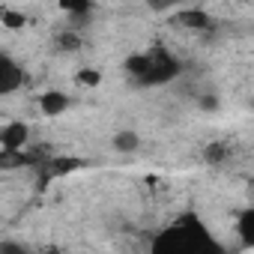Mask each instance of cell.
Returning <instances> with one entry per match:
<instances>
[{"label":"cell","instance_id":"obj_1","mask_svg":"<svg viewBox=\"0 0 254 254\" xmlns=\"http://www.w3.org/2000/svg\"><path fill=\"white\" fill-rule=\"evenodd\" d=\"M209 230L194 218V215H186L183 221L171 224L168 230H162L150 248V254H200L209 242Z\"/></svg>","mask_w":254,"mask_h":254},{"label":"cell","instance_id":"obj_2","mask_svg":"<svg viewBox=\"0 0 254 254\" xmlns=\"http://www.w3.org/2000/svg\"><path fill=\"white\" fill-rule=\"evenodd\" d=\"M180 75V63L168 54V51H150L147 54V69L138 78V84L144 87H156V84H168Z\"/></svg>","mask_w":254,"mask_h":254},{"label":"cell","instance_id":"obj_3","mask_svg":"<svg viewBox=\"0 0 254 254\" xmlns=\"http://www.w3.org/2000/svg\"><path fill=\"white\" fill-rule=\"evenodd\" d=\"M21 84H24V72H21V66H18L12 57L0 54V96L15 93Z\"/></svg>","mask_w":254,"mask_h":254},{"label":"cell","instance_id":"obj_4","mask_svg":"<svg viewBox=\"0 0 254 254\" xmlns=\"http://www.w3.org/2000/svg\"><path fill=\"white\" fill-rule=\"evenodd\" d=\"M27 138H30L27 123L12 120V123H6L3 129H0V150H24Z\"/></svg>","mask_w":254,"mask_h":254},{"label":"cell","instance_id":"obj_5","mask_svg":"<svg viewBox=\"0 0 254 254\" xmlns=\"http://www.w3.org/2000/svg\"><path fill=\"white\" fill-rule=\"evenodd\" d=\"M66 108H69V96H63L60 90H48L39 96V111L45 117H60Z\"/></svg>","mask_w":254,"mask_h":254},{"label":"cell","instance_id":"obj_6","mask_svg":"<svg viewBox=\"0 0 254 254\" xmlns=\"http://www.w3.org/2000/svg\"><path fill=\"white\" fill-rule=\"evenodd\" d=\"M177 24H183L189 30H206V27H212V18L206 9H183V12H177Z\"/></svg>","mask_w":254,"mask_h":254},{"label":"cell","instance_id":"obj_7","mask_svg":"<svg viewBox=\"0 0 254 254\" xmlns=\"http://www.w3.org/2000/svg\"><path fill=\"white\" fill-rule=\"evenodd\" d=\"M111 144H114V150H117V153H135V150L141 147V138H138V132L126 129V132H117Z\"/></svg>","mask_w":254,"mask_h":254},{"label":"cell","instance_id":"obj_8","mask_svg":"<svg viewBox=\"0 0 254 254\" xmlns=\"http://www.w3.org/2000/svg\"><path fill=\"white\" fill-rule=\"evenodd\" d=\"M30 165V156H24L21 150H0V171H15Z\"/></svg>","mask_w":254,"mask_h":254},{"label":"cell","instance_id":"obj_9","mask_svg":"<svg viewBox=\"0 0 254 254\" xmlns=\"http://www.w3.org/2000/svg\"><path fill=\"white\" fill-rule=\"evenodd\" d=\"M236 230H239V239H242V245H254V212H251V209H245V212L239 215V221H236Z\"/></svg>","mask_w":254,"mask_h":254},{"label":"cell","instance_id":"obj_10","mask_svg":"<svg viewBox=\"0 0 254 254\" xmlns=\"http://www.w3.org/2000/svg\"><path fill=\"white\" fill-rule=\"evenodd\" d=\"M48 168H51V174H48V177H60V174H72V171L84 168V162H81V159H69V156H66V159H54Z\"/></svg>","mask_w":254,"mask_h":254},{"label":"cell","instance_id":"obj_11","mask_svg":"<svg viewBox=\"0 0 254 254\" xmlns=\"http://www.w3.org/2000/svg\"><path fill=\"white\" fill-rule=\"evenodd\" d=\"M60 9H66L72 15H90L93 12V3H90V0H63Z\"/></svg>","mask_w":254,"mask_h":254},{"label":"cell","instance_id":"obj_12","mask_svg":"<svg viewBox=\"0 0 254 254\" xmlns=\"http://www.w3.org/2000/svg\"><path fill=\"white\" fill-rule=\"evenodd\" d=\"M0 21L6 27H24V15L15 12V9H0Z\"/></svg>","mask_w":254,"mask_h":254},{"label":"cell","instance_id":"obj_13","mask_svg":"<svg viewBox=\"0 0 254 254\" xmlns=\"http://www.w3.org/2000/svg\"><path fill=\"white\" fill-rule=\"evenodd\" d=\"M57 45H60L63 51H78V48H81V39H78L75 33H60Z\"/></svg>","mask_w":254,"mask_h":254},{"label":"cell","instance_id":"obj_14","mask_svg":"<svg viewBox=\"0 0 254 254\" xmlns=\"http://www.w3.org/2000/svg\"><path fill=\"white\" fill-rule=\"evenodd\" d=\"M78 81L87 84V87H96V84L102 81V75H99L96 69H81V72H78Z\"/></svg>","mask_w":254,"mask_h":254},{"label":"cell","instance_id":"obj_15","mask_svg":"<svg viewBox=\"0 0 254 254\" xmlns=\"http://www.w3.org/2000/svg\"><path fill=\"white\" fill-rule=\"evenodd\" d=\"M0 251H3V254H27V248L18 245V242H3V245H0Z\"/></svg>","mask_w":254,"mask_h":254},{"label":"cell","instance_id":"obj_16","mask_svg":"<svg viewBox=\"0 0 254 254\" xmlns=\"http://www.w3.org/2000/svg\"><path fill=\"white\" fill-rule=\"evenodd\" d=\"M221 156H224V147H218V144H215V147H209V150H206V159H212V162H218V159H221Z\"/></svg>","mask_w":254,"mask_h":254},{"label":"cell","instance_id":"obj_17","mask_svg":"<svg viewBox=\"0 0 254 254\" xmlns=\"http://www.w3.org/2000/svg\"><path fill=\"white\" fill-rule=\"evenodd\" d=\"M215 105H218V99H215V96H206V99H200V108H209V111H212Z\"/></svg>","mask_w":254,"mask_h":254},{"label":"cell","instance_id":"obj_18","mask_svg":"<svg viewBox=\"0 0 254 254\" xmlns=\"http://www.w3.org/2000/svg\"><path fill=\"white\" fill-rule=\"evenodd\" d=\"M39 254H60V248H54V245H48V248H42Z\"/></svg>","mask_w":254,"mask_h":254},{"label":"cell","instance_id":"obj_19","mask_svg":"<svg viewBox=\"0 0 254 254\" xmlns=\"http://www.w3.org/2000/svg\"><path fill=\"white\" fill-rule=\"evenodd\" d=\"M0 254H3V251H0Z\"/></svg>","mask_w":254,"mask_h":254}]
</instances>
